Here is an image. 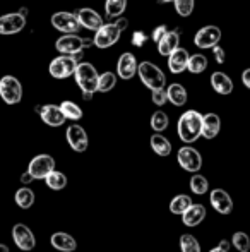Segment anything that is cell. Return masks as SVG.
<instances>
[{"instance_id":"obj_1","label":"cell","mask_w":250,"mask_h":252,"mask_svg":"<svg viewBox=\"0 0 250 252\" xmlns=\"http://www.w3.org/2000/svg\"><path fill=\"white\" fill-rule=\"evenodd\" d=\"M200 122H202V113H199L197 110H187L185 113H182L177 124L178 137L187 144L195 143L200 137Z\"/></svg>"},{"instance_id":"obj_2","label":"cell","mask_w":250,"mask_h":252,"mask_svg":"<svg viewBox=\"0 0 250 252\" xmlns=\"http://www.w3.org/2000/svg\"><path fill=\"white\" fill-rule=\"evenodd\" d=\"M76 77V83L77 86L81 88L83 93H91L94 94L98 90V70L93 63L89 62H79L76 65V70L72 74Z\"/></svg>"},{"instance_id":"obj_3","label":"cell","mask_w":250,"mask_h":252,"mask_svg":"<svg viewBox=\"0 0 250 252\" xmlns=\"http://www.w3.org/2000/svg\"><path fill=\"white\" fill-rule=\"evenodd\" d=\"M137 76L140 77L142 84L146 88L153 90H160V88H165L167 84V77H165L163 70L158 65H154L153 62H140L137 63Z\"/></svg>"},{"instance_id":"obj_4","label":"cell","mask_w":250,"mask_h":252,"mask_svg":"<svg viewBox=\"0 0 250 252\" xmlns=\"http://www.w3.org/2000/svg\"><path fill=\"white\" fill-rule=\"evenodd\" d=\"M0 98L7 105H17L23 100V84L17 77L3 76L0 79Z\"/></svg>"},{"instance_id":"obj_5","label":"cell","mask_w":250,"mask_h":252,"mask_svg":"<svg viewBox=\"0 0 250 252\" xmlns=\"http://www.w3.org/2000/svg\"><path fill=\"white\" fill-rule=\"evenodd\" d=\"M120 34H122V31L118 30L113 23H110V24L103 23V26H100L96 30V34H94V38H93V45L98 48H103V50L105 48H110L120 40Z\"/></svg>"},{"instance_id":"obj_6","label":"cell","mask_w":250,"mask_h":252,"mask_svg":"<svg viewBox=\"0 0 250 252\" xmlns=\"http://www.w3.org/2000/svg\"><path fill=\"white\" fill-rule=\"evenodd\" d=\"M77 63L79 62H76L72 55H63L62 53V57H57V59L52 60L48 70H50L52 77H55V79H67V77H70L74 74Z\"/></svg>"},{"instance_id":"obj_7","label":"cell","mask_w":250,"mask_h":252,"mask_svg":"<svg viewBox=\"0 0 250 252\" xmlns=\"http://www.w3.org/2000/svg\"><path fill=\"white\" fill-rule=\"evenodd\" d=\"M52 170H55V159L50 155L34 156L29 161V166H28V172L31 173L34 180H43Z\"/></svg>"},{"instance_id":"obj_8","label":"cell","mask_w":250,"mask_h":252,"mask_svg":"<svg viewBox=\"0 0 250 252\" xmlns=\"http://www.w3.org/2000/svg\"><path fill=\"white\" fill-rule=\"evenodd\" d=\"M52 26L55 28L60 33H79L81 31V24L77 21V16L72 12H65V10H60V12H55L52 16Z\"/></svg>"},{"instance_id":"obj_9","label":"cell","mask_w":250,"mask_h":252,"mask_svg":"<svg viewBox=\"0 0 250 252\" xmlns=\"http://www.w3.org/2000/svg\"><path fill=\"white\" fill-rule=\"evenodd\" d=\"M177 159H178V165L185 170V172H190V173H197L202 166V156L197 150L190 146H184L178 150V155H177Z\"/></svg>"},{"instance_id":"obj_10","label":"cell","mask_w":250,"mask_h":252,"mask_svg":"<svg viewBox=\"0 0 250 252\" xmlns=\"http://www.w3.org/2000/svg\"><path fill=\"white\" fill-rule=\"evenodd\" d=\"M12 240L21 251L28 252L33 251L36 247V239H34V233L31 232V228H28L24 223H17L12 228Z\"/></svg>"},{"instance_id":"obj_11","label":"cell","mask_w":250,"mask_h":252,"mask_svg":"<svg viewBox=\"0 0 250 252\" xmlns=\"http://www.w3.org/2000/svg\"><path fill=\"white\" fill-rule=\"evenodd\" d=\"M65 139H67V143H69V146L76 153H84L87 150V144H89L87 132L84 130V127L77 126V124L67 127Z\"/></svg>"},{"instance_id":"obj_12","label":"cell","mask_w":250,"mask_h":252,"mask_svg":"<svg viewBox=\"0 0 250 252\" xmlns=\"http://www.w3.org/2000/svg\"><path fill=\"white\" fill-rule=\"evenodd\" d=\"M221 40V30L218 26H204L194 36V43L199 48H213L214 45H218Z\"/></svg>"},{"instance_id":"obj_13","label":"cell","mask_w":250,"mask_h":252,"mask_svg":"<svg viewBox=\"0 0 250 252\" xmlns=\"http://www.w3.org/2000/svg\"><path fill=\"white\" fill-rule=\"evenodd\" d=\"M26 26V17L19 12H10L0 17V34L9 36V34L21 33Z\"/></svg>"},{"instance_id":"obj_14","label":"cell","mask_w":250,"mask_h":252,"mask_svg":"<svg viewBox=\"0 0 250 252\" xmlns=\"http://www.w3.org/2000/svg\"><path fill=\"white\" fill-rule=\"evenodd\" d=\"M36 112L40 113L41 120H43L47 126L50 127H60L65 124V117H63L60 106L57 105H43V106H38Z\"/></svg>"},{"instance_id":"obj_15","label":"cell","mask_w":250,"mask_h":252,"mask_svg":"<svg viewBox=\"0 0 250 252\" xmlns=\"http://www.w3.org/2000/svg\"><path fill=\"white\" fill-rule=\"evenodd\" d=\"M55 48L58 52L63 53V55H74L77 52H83V38L77 36L76 33H69V34H63L62 38H58L57 43H55Z\"/></svg>"},{"instance_id":"obj_16","label":"cell","mask_w":250,"mask_h":252,"mask_svg":"<svg viewBox=\"0 0 250 252\" xmlns=\"http://www.w3.org/2000/svg\"><path fill=\"white\" fill-rule=\"evenodd\" d=\"M209 199L213 208L216 209L220 215H230L233 211V201H231L230 194L223 189H214L211 190L209 194Z\"/></svg>"},{"instance_id":"obj_17","label":"cell","mask_w":250,"mask_h":252,"mask_svg":"<svg viewBox=\"0 0 250 252\" xmlns=\"http://www.w3.org/2000/svg\"><path fill=\"white\" fill-rule=\"evenodd\" d=\"M76 16H77V21H79L81 28H86V30L96 31L100 26H103V17H101L94 9H89V7L79 9Z\"/></svg>"},{"instance_id":"obj_18","label":"cell","mask_w":250,"mask_h":252,"mask_svg":"<svg viewBox=\"0 0 250 252\" xmlns=\"http://www.w3.org/2000/svg\"><path fill=\"white\" fill-rule=\"evenodd\" d=\"M187 62L189 52L182 47H177L168 55V69H170L171 74H182L184 70H187Z\"/></svg>"},{"instance_id":"obj_19","label":"cell","mask_w":250,"mask_h":252,"mask_svg":"<svg viewBox=\"0 0 250 252\" xmlns=\"http://www.w3.org/2000/svg\"><path fill=\"white\" fill-rule=\"evenodd\" d=\"M221 129V120L216 113H206L202 115V122H200V136L206 139H214L220 134Z\"/></svg>"},{"instance_id":"obj_20","label":"cell","mask_w":250,"mask_h":252,"mask_svg":"<svg viewBox=\"0 0 250 252\" xmlns=\"http://www.w3.org/2000/svg\"><path fill=\"white\" fill-rule=\"evenodd\" d=\"M204 218H206V208H204L202 204H194L192 202V204L182 213V221H184L185 226H190V228L200 225V223L204 221Z\"/></svg>"},{"instance_id":"obj_21","label":"cell","mask_w":250,"mask_h":252,"mask_svg":"<svg viewBox=\"0 0 250 252\" xmlns=\"http://www.w3.org/2000/svg\"><path fill=\"white\" fill-rule=\"evenodd\" d=\"M137 72V60L132 53H124V55L118 59L117 63V74L122 77V79H132Z\"/></svg>"},{"instance_id":"obj_22","label":"cell","mask_w":250,"mask_h":252,"mask_svg":"<svg viewBox=\"0 0 250 252\" xmlns=\"http://www.w3.org/2000/svg\"><path fill=\"white\" fill-rule=\"evenodd\" d=\"M50 244L54 249L60 251V252H74L77 249V242L72 235L65 232H57L50 237Z\"/></svg>"},{"instance_id":"obj_23","label":"cell","mask_w":250,"mask_h":252,"mask_svg":"<svg viewBox=\"0 0 250 252\" xmlns=\"http://www.w3.org/2000/svg\"><path fill=\"white\" fill-rule=\"evenodd\" d=\"M178 43H180V33H178L177 30L167 31V34L158 41V52H160V55L168 57L178 47Z\"/></svg>"},{"instance_id":"obj_24","label":"cell","mask_w":250,"mask_h":252,"mask_svg":"<svg viewBox=\"0 0 250 252\" xmlns=\"http://www.w3.org/2000/svg\"><path fill=\"white\" fill-rule=\"evenodd\" d=\"M211 86L218 94H230L233 91V81L224 72H214L211 76Z\"/></svg>"},{"instance_id":"obj_25","label":"cell","mask_w":250,"mask_h":252,"mask_svg":"<svg viewBox=\"0 0 250 252\" xmlns=\"http://www.w3.org/2000/svg\"><path fill=\"white\" fill-rule=\"evenodd\" d=\"M167 91V100L175 106H182L187 103V90L180 83H171Z\"/></svg>"},{"instance_id":"obj_26","label":"cell","mask_w":250,"mask_h":252,"mask_svg":"<svg viewBox=\"0 0 250 252\" xmlns=\"http://www.w3.org/2000/svg\"><path fill=\"white\" fill-rule=\"evenodd\" d=\"M151 150L156 153L158 156H168L171 153V143L161 134H153L149 139Z\"/></svg>"},{"instance_id":"obj_27","label":"cell","mask_w":250,"mask_h":252,"mask_svg":"<svg viewBox=\"0 0 250 252\" xmlns=\"http://www.w3.org/2000/svg\"><path fill=\"white\" fill-rule=\"evenodd\" d=\"M43 180L47 182V186L50 187L52 190H62V189H65V186H67V177L63 175L62 172H58V170H52Z\"/></svg>"},{"instance_id":"obj_28","label":"cell","mask_w":250,"mask_h":252,"mask_svg":"<svg viewBox=\"0 0 250 252\" xmlns=\"http://www.w3.org/2000/svg\"><path fill=\"white\" fill-rule=\"evenodd\" d=\"M14 199H16V204L19 206V208L29 209L31 206L34 204V192L29 187H21L16 192V196H14Z\"/></svg>"},{"instance_id":"obj_29","label":"cell","mask_w":250,"mask_h":252,"mask_svg":"<svg viewBox=\"0 0 250 252\" xmlns=\"http://www.w3.org/2000/svg\"><path fill=\"white\" fill-rule=\"evenodd\" d=\"M60 110H62L63 117H65V120H74V122H76V120L83 119V110H81V106L76 105L74 101H69V100L62 101Z\"/></svg>"},{"instance_id":"obj_30","label":"cell","mask_w":250,"mask_h":252,"mask_svg":"<svg viewBox=\"0 0 250 252\" xmlns=\"http://www.w3.org/2000/svg\"><path fill=\"white\" fill-rule=\"evenodd\" d=\"M187 69L192 74H202L207 69V59L202 53H195V55H189Z\"/></svg>"},{"instance_id":"obj_31","label":"cell","mask_w":250,"mask_h":252,"mask_svg":"<svg viewBox=\"0 0 250 252\" xmlns=\"http://www.w3.org/2000/svg\"><path fill=\"white\" fill-rule=\"evenodd\" d=\"M190 190H192L194 194H197V196H202V194H206L207 190H209V182H207V179L204 175H199V173H194L192 177H190Z\"/></svg>"},{"instance_id":"obj_32","label":"cell","mask_w":250,"mask_h":252,"mask_svg":"<svg viewBox=\"0 0 250 252\" xmlns=\"http://www.w3.org/2000/svg\"><path fill=\"white\" fill-rule=\"evenodd\" d=\"M190 204H192V197L187 196V194H178L170 202V211L173 215H182Z\"/></svg>"},{"instance_id":"obj_33","label":"cell","mask_w":250,"mask_h":252,"mask_svg":"<svg viewBox=\"0 0 250 252\" xmlns=\"http://www.w3.org/2000/svg\"><path fill=\"white\" fill-rule=\"evenodd\" d=\"M127 0H107L105 2V12L108 17H118L125 12Z\"/></svg>"},{"instance_id":"obj_34","label":"cell","mask_w":250,"mask_h":252,"mask_svg":"<svg viewBox=\"0 0 250 252\" xmlns=\"http://www.w3.org/2000/svg\"><path fill=\"white\" fill-rule=\"evenodd\" d=\"M168 126H170V119H168V115L163 110H158V112L153 113V117H151V129L154 132H163Z\"/></svg>"},{"instance_id":"obj_35","label":"cell","mask_w":250,"mask_h":252,"mask_svg":"<svg viewBox=\"0 0 250 252\" xmlns=\"http://www.w3.org/2000/svg\"><path fill=\"white\" fill-rule=\"evenodd\" d=\"M117 84V76L113 72H103L101 76H98V90L100 93H108L111 91Z\"/></svg>"},{"instance_id":"obj_36","label":"cell","mask_w":250,"mask_h":252,"mask_svg":"<svg viewBox=\"0 0 250 252\" xmlns=\"http://www.w3.org/2000/svg\"><path fill=\"white\" fill-rule=\"evenodd\" d=\"M231 244L238 252H249L250 251V239L247 233L244 232H235L231 237Z\"/></svg>"},{"instance_id":"obj_37","label":"cell","mask_w":250,"mask_h":252,"mask_svg":"<svg viewBox=\"0 0 250 252\" xmlns=\"http://www.w3.org/2000/svg\"><path fill=\"white\" fill-rule=\"evenodd\" d=\"M180 251L182 252H200V246L194 235L184 233V235L180 237Z\"/></svg>"},{"instance_id":"obj_38","label":"cell","mask_w":250,"mask_h":252,"mask_svg":"<svg viewBox=\"0 0 250 252\" xmlns=\"http://www.w3.org/2000/svg\"><path fill=\"white\" fill-rule=\"evenodd\" d=\"M175 10L178 12V16L189 17L194 10V0H173Z\"/></svg>"},{"instance_id":"obj_39","label":"cell","mask_w":250,"mask_h":252,"mask_svg":"<svg viewBox=\"0 0 250 252\" xmlns=\"http://www.w3.org/2000/svg\"><path fill=\"white\" fill-rule=\"evenodd\" d=\"M151 100H153L154 105L158 106H163L165 103H167V91H165V88H160V90H153V96H151Z\"/></svg>"},{"instance_id":"obj_40","label":"cell","mask_w":250,"mask_h":252,"mask_svg":"<svg viewBox=\"0 0 250 252\" xmlns=\"http://www.w3.org/2000/svg\"><path fill=\"white\" fill-rule=\"evenodd\" d=\"M146 33L144 31H136V33L132 34V45L134 47H142L144 43H146Z\"/></svg>"},{"instance_id":"obj_41","label":"cell","mask_w":250,"mask_h":252,"mask_svg":"<svg viewBox=\"0 0 250 252\" xmlns=\"http://www.w3.org/2000/svg\"><path fill=\"white\" fill-rule=\"evenodd\" d=\"M167 31H168V28L165 26V24H161V26H158V28H154V31H153V41L154 43H158V41L161 40V38L167 34Z\"/></svg>"},{"instance_id":"obj_42","label":"cell","mask_w":250,"mask_h":252,"mask_svg":"<svg viewBox=\"0 0 250 252\" xmlns=\"http://www.w3.org/2000/svg\"><path fill=\"white\" fill-rule=\"evenodd\" d=\"M213 55H214V59H216L218 63L224 62V50L220 47V45H214V47H213Z\"/></svg>"},{"instance_id":"obj_43","label":"cell","mask_w":250,"mask_h":252,"mask_svg":"<svg viewBox=\"0 0 250 252\" xmlns=\"http://www.w3.org/2000/svg\"><path fill=\"white\" fill-rule=\"evenodd\" d=\"M113 24H115V26H117L120 31H125L127 28H129V21H127L124 16H118V17H115Z\"/></svg>"},{"instance_id":"obj_44","label":"cell","mask_w":250,"mask_h":252,"mask_svg":"<svg viewBox=\"0 0 250 252\" xmlns=\"http://www.w3.org/2000/svg\"><path fill=\"white\" fill-rule=\"evenodd\" d=\"M33 180H34V179H33V177H31V173L28 172V170L23 173V175H21V182H23L24 186H28V184H31V182H33Z\"/></svg>"},{"instance_id":"obj_45","label":"cell","mask_w":250,"mask_h":252,"mask_svg":"<svg viewBox=\"0 0 250 252\" xmlns=\"http://www.w3.org/2000/svg\"><path fill=\"white\" fill-rule=\"evenodd\" d=\"M242 81H244L245 88H250V69L244 70V74H242Z\"/></svg>"},{"instance_id":"obj_46","label":"cell","mask_w":250,"mask_h":252,"mask_svg":"<svg viewBox=\"0 0 250 252\" xmlns=\"http://www.w3.org/2000/svg\"><path fill=\"white\" fill-rule=\"evenodd\" d=\"M218 247H220V249H223V251H226V252H228V249H230V242H228V240H221L220 246H218Z\"/></svg>"},{"instance_id":"obj_47","label":"cell","mask_w":250,"mask_h":252,"mask_svg":"<svg viewBox=\"0 0 250 252\" xmlns=\"http://www.w3.org/2000/svg\"><path fill=\"white\" fill-rule=\"evenodd\" d=\"M17 12H19L21 16H24V17H26V14H28V9H26V7H23V9H19V10H17Z\"/></svg>"},{"instance_id":"obj_48","label":"cell","mask_w":250,"mask_h":252,"mask_svg":"<svg viewBox=\"0 0 250 252\" xmlns=\"http://www.w3.org/2000/svg\"><path fill=\"white\" fill-rule=\"evenodd\" d=\"M0 252H10V251H9V247H7V246H3V244H0Z\"/></svg>"},{"instance_id":"obj_49","label":"cell","mask_w":250,"mask_h":252,"mask_svg":"<svg viewBox=\"0 0 250 252\" xmlns=\"http://www.w3.org/2000/svg\"><path fill=\"white\" fill-rule=\"evenodd\" d=\"M209 252H226V251H223V249H220V247H214V249H211Z\"/></svg>"},{"instance_id":"obj_50","label":"cell","mask_w":250,"mask_h":252,"mask_svg":"<svg viewBox=\"0 0 250 252\" xmlns=\"http://www.w3.org/2000/svg\"><path fill=\"white\" fill-rule=\"evenodd\" d=\"M161 3H168V2H173V0H160Z\"/></svg>"}]
</instances>
